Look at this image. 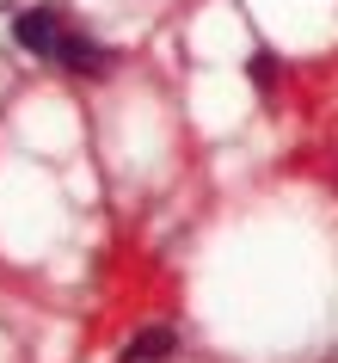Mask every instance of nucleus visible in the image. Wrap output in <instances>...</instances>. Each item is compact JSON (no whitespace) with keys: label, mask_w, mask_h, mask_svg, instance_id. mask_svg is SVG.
<instances>
[{"label":"nucleus","mask_w":338,"mask_h":363,"mask_svg":"<svg viewBox=\"0 0 338 363\" xmlns=\"http://www.w3.org/2000/svg\"><path fill=\"white\" fill-rule=\"evenodd\" d=\"M62 31H68V25H62L56 13H50V6H31V13H19V19H13V38H19L25 50H31V56H43V62H56Z\"/></svg>","instance_id":"obj_1"},{"label":"nucleus","mask_w":338,"mask_h":363,"mask_svg":"<svg viewBox=\"0 0 338 363\" xmlns=\"http://www.w3.org/2000/svg\"><path fill=\"white\" fill-rule=\"evenodd\" d=\"M56 62H62V68H80V74H105V50H98V43H86L80 31H62Z\"/></svg>","instance_id":"obj_2"},{"label":"nucleus","mask_w":338,"mask_h":363,"mask_svg":"<svg viewBox=\"0 0 338 363\" xmlns=\"http://www.w3.org/2000/svg\"><path fill=\"white\" fill-rule=\"evenodd\" d=\"M179 357V333L172 326H154V333H142V339L123 351V363H172Z\"/></svg>","instance_id":"obj_3"},{"label":"nucleus","mask_w":338,"mask_h":363,"mask_svg":"<svg viewBox=\"0 0 338 363\" xmlns=\"http://www.w3.org/2000/svg\"><path fill=\"white\" fill-rule=\"evenodd\" d=\"M246 68H252V80H259V86H277V56H264V50H259Z\"/></svg>","instance_id":"obj_4"}]
</instances>
